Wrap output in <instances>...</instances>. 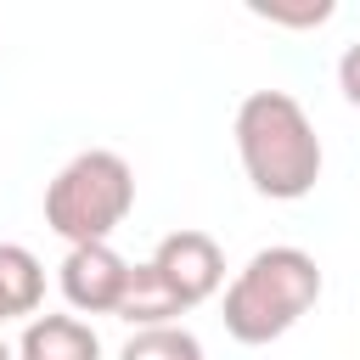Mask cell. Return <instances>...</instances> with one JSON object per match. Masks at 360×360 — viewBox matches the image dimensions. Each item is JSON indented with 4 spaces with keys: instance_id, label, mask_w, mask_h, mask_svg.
I'll return each instance as SVG.
<instances>
[{
    "instance_id": "ba28073f",
    "label": "cell",
    "mask_w": 360,
    "mask_h": 360,
    "mask_svg": "<svg viewBox=\"0 0 360 360\" xmlns=\"http://www.w3.org/2000/svg\"><path fill=\"white\" fill-rule=\"evenodd\" d=\"M186 309L174 304V292L158 281V270L152 264H135V276H129V292H124V304H118V321H129L135 332H146V326H174Z\"/></svg>"
},
{
    "instance_id": "52a82bcc",
    "label": "cell",
    "mask_w": 360,
    "mask_h": 360,
    "mask_svg": "<svg viewBox=\"0 0 360 360\" xmlns=\"http://www.w3.org/2000/svg\"><path fill=\"white\" fill-rule=\"evenodd\" d=\"M45 298V264L22 242H0V326L6 321H34Z\"/></svg>"
},
{
    "instance_id": "9c48e42d",
    "label": "cell",
    "mask_w": 360,
    "mask_h": 360,
    "mask_svg": "<svg viewBox=\"0 0 360 360\" xmlns=\"http://www.w3.org/2000/svg\"><path fill=\"white\" fill-rule=\"evenodd\" d=\"M118 360H202V343H197V332H186L174 321V326L129 332V343L118 349Z\"/></svg>"
},
{
    "instance_id": "8fae6325",
    "label": "cell",
    "mask_w": 360,
    "mask_h": 360,
    "mask_svg": "<svg viewBox=\"0 0 360 360\" xmlns=\"http://www.w3.org/2000/svg\"><path fill=\"white\" fill-rule=\"evenodd\" d=\"M338 90H343V96L360 107V39H354V45L338 56Z\"/></svg>"
},
{
    "instance_id": "8992f818",
    "label": "cell",
    "mask_w": 360,
    "mask_h": 360,
    "mask_svg": "<svg viewBox=\"0 0 360 360\" xmlns=\"http://www.w3.org/2000/svg\"><path fill=\"white\" fill-rule=\"evenodd\" d=\"M17 360H101V338L79 315H34L22 326Z\"/></svg>"
},
{
    "instance_id": "7a4b0ae2",
    "label": "cell",
    "mask_w": 360,
    "mask_h": 360,
    "mask_svg": "<svg viewBox=\"0 0 360 360\" xmlns=\"http://www.w3.org/2000/svg\"><path fill=\"white\" fill-rule=\"evenodd\" d=\"M321 298V264L315 253L292 248V242H276V248H259L236 281L225 287V332L248 349L259 343H276L281 332H292Z\"/></svg>"
},
{
    "instance_id": "277c9868",
    "label": "cell",
    "mask_w": 360,
    "mask_h": 360,
    "mask_svg": "<svg viewBox=\"0 0 360 360\" xmlns=\"http://www.w3.org/2000/svg\"><path fill=\"white\" fill-rule=\"evenodd\" d=\"M146 264L158 270V281L174 292L180 309H197V304L214 298L219 281H225V253H219V242H214L208 231H169V236L152 248Z\"/></svg>"
},
{
    "instance_id": "5b68a950",
    "label": "cell",
    "mask_w": 360,
    "mask_h": 360,
    "mask_svg": "<svg viewBox=\"0 0 360 360\" xmlns=\"http://www.w3.org/2000/svg\"><path fill=\"white\" fill-rule=\"evenodd\" d=\"M129 276H135V264H129L112 242L68 248V259L56 264L62 298H68L79 315H118V304H124V292H129Z\"/></svg>"
},
{
    "instance_id": "30bf717a",
    "label": "cell",
    "mask_w": 360,
    "mask_h": 360,
    "mask_svg": "<svg viewBox=\"0 0 360 360\" xmlns=\"http://www.w3.org/2000/svg\"><path fill=\"white\" fill-rule=\"evenodd\" d=\"M248 11L276 28H321V22H332L338 6L332 0H248Z\"/></svg>"
},
{
    "instance_id": "6da1fadb",
    "label": "cell",
    "mask_w": 360,
    "mask_h": 360,
    "mask_svg": "<svg viewBox=\"0 0 360 360\" xmlns=\"http://www.w3.org/2000/svg\"><path fill=\"white\" fill-rule=\"evenodd\" d=\"M236 158L253 180L259 197L270 202H298L321 180V135L298 96L287 90H248L236 107Z\"/></svg>"
},
{
    "instance_id": "7c38bea8",
    "label": "cell",
    "mask_w": 360,
    "mask_h": 360,
    "mask_svg": "<svg viewBox=\"0 0 360 360\" xmlns=\"http://www.w3.org/2000/svg\"><path fill=\"white\" fill-rule=\"evenodd\" d=\"M0 360H17V349H11V343H6V338H0Z\"/></svg>"
},
{
    "instance_id": "3957f363",
    "label": "cell",
    "mask_w": 360,
    "mask_h": 360,
    "mask_svg": "<svg viewBox=\"0 0 360 360\" xmlns=\"http://www.w3.org/2000/svg\"><path fill=\"white\" fill-rule=\"evenodd\" d=\"M129 208H135V169L107 146L68 158L56 169V180L45 186V225L68 248L107 242L129 219Z\"/></svg>"
}]
</instances>
